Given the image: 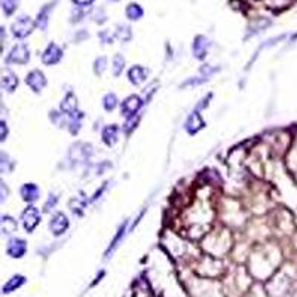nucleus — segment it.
<instances>
[{"mask_svg": "<svg viewBox=\"0 0 297 297\" xmlns=\"http://www.w3.org/2000/svg\"><path fill=\"white\" fill-rule=\"evenodd\" d=\"M69 205H70L71 211L74 212V214H77V215H81V214H84V208L86 207V201L82 198H74L69 202Z\"/></svg>", "mask_w": 297, "mask_h": 297, "instance_id": "nucleus-22", "label": "nucleus"}, {"mask_svg": "<svg viewBox=\"0 0 297 297\" xmlns=\"http://www.w3.org/2000/svg\"><path fill=\"white\" fill-rule=\"evenodd\" d=\"M103 107H104V110H107V112H113L114 109L117 107V97L112 94V92H109L107 95H104V98H103Z\"/></svg>", "mask_w": 297, "mask_h": 297, "instance_id": "nucleus-21", "label": "nucleus"}, {"mask_svg": "<svg viewBox=\"0 0 297 297\" xmlns=\"http://www.w3.org/2000/svg\"><path fill=\"white\" fill-rule=\"evenodd\" d=\"M26 84L33 92H42V89L46 86V77L41 70H31L27 74Z\"/></svg>", "mask_w": 297, "mask_h": 297, "instance_id": "nucleus-7", "label": "nucleus"}, {"mask_svg": "<svg viewBox=\"0 0 297 297\" xmlns=\"http://www.w3.org/2000/svg\"><path fill=\"white\" fill-rule=\"evenodd\" d=\"M144 14V11H143V8L140 5H137V3H131V5H128L127 8V16L131 19V21H137V19H140Z\"/></svg>", "mask_w": 297, "mask_h": 297, "instance_id": "nucleus-19", "label": "nucleus"}, {"mask_svg": "<svg viewBox=\"0 0 297 297\" xmlns=\"http://www.w3.org/2000/svg\"><path fill=\"white\" fill-rule=\"evenodd\" d=\"M124 67H125V60H124V57H122V55H116L113 60V74L116 77L122 74Z\"/></svg>", "mask_w": 297, "mask_h": 297, "instance_id": "nucleus-24", "label": "nucleus"}, {"mask_svg": "<svg viewBox=\"0 0 297 297\" xmlns=\"http://www.w3.org/2000/svg\"><path fill=\"white\" fill-rule=\"evenodd\" d=\"M60 110L66 114V116H71V114H74L77 112V100H76L73 92H69V94L64 97V100L61 101Z\"/></svg>", "mask_w": 297, "mask_h": 297, "instance_id": "nucleus-13", "label": "nucleus"}, {"mask_svg": "<svg viewBox=\"0 0 297 297\" xmlns=\"http://www.w3.org/2000/svg\"><path fill=\"white\" fill-rule=\"evenodd\" d=\"M0 229L5 235H9V233H14L16 230V222L11 215H2V220H0Z\"/></svg>", "mask_w": 297, "mask_h": 297, "instance_id": "nucleus-17", "label": "nucleus"}, {"mask_svg": "<svg viewBox=\"0 0 297 297\" xmlns=\"http://www.w3.org/2000/svg\"><path fill=\"white\" fill-rule=\"evenodd\" d=\"M0 128H2V135H0L2 138H0V140H2V142H5V140H6V135H8V125H6V122H5V121H2V122H0Z\"/></svg>", "mask_w": 297, "mask_h": 297, "instance_id": "nucleus-28", "label": "nucleus"}, {"mask_svg": "<svg viewBox=\"0 0 297 297\" xmlns=\"http://www.w3.org/2000/svg\"><path fill=\"white\" fill-rule=\"evenodd\" d=\"M55 3H57V2H52V3H49V5H45L42 9H41V12L36 16V26L41 30H45L48 27L49 16H51V12H52Z\"/></svg>", "mask_w": 297, "mask_h": 297, "instance_id": "nucleus-15", "label": "nucleus"}, {"mask_svg": "<svg viewBox=\"0 0 297 297\" xmlns=\"http://www.w3.org/2000/svg\"><path fill=\"white\" fill-rule=\"evenodd\" d=\"M204 125H205V122H204L202 116H201L198 110H195V112H192V113L187 116L184 128H186V131H187L190 135H195L198 131H201V129L204 128Z\"/></svg>", "mask_w": 297, "mask_h": 297, "instance_id": "nucleus-8", "label": "nucleus"}, {"mask_svg": "<svg viewBox=\"0 0 297 297\" xmlns=\"http://www.w3.org/2000/svg\"><path fill=\"white\" fill-rule=\"evenodd\" d=\"M208 48H210V42L205 36H196L195 41H193V46H192V51H193V57L196 60H204L208 54Z\"/></svg>", "mask_w": 297, "mask_h": 297, "instance_id": "nucleus-11", "label": "nucleus"}, {"mask_svg": "<svg viewBox=\"0 0 297 297\" xmlns=\"http://www.w3.org/2000/svg\"><path fill=\"white\" fill-rule=\"evenodd\" d=\"M143 106V98L140 95H128L127 98L122 101L121 104V113L124 117L131 119V117H135V114L138 113V110L142 109Z\"/></svg>", "mask_w": 297, "mask_h": 297, "instance_id": "nucleus-4", "label": "nucleus"}, {"mask_svg": "<svg viewBox=\"0 0 297 297\" xmlns=\"http://www.w3.org/2000/svg\"><path fill=\"white\" fill-rule=\"evenodd\" d=\"M147 74H149V70L143 66H132L129 70H128V81L132 84V85H142L143 82L147 79Z\"/></svg>", "mask_w": 297, "mask_h": 297, "instance_id": "nucleus-10", "label": "nucleus"}, {"mask_svg": "<svg viewBox=\"0 0 297 297\" xmlns=\"http://www.w3.org/2000/svg\"><path fill=\"white\" fill-rule=\"evenodd\" d=\"M61 58H63V49L57 43H49L42 54L43 64L46 66H55L61 61Z\"/></svg>", "mask_w": 297, "mask_h": 297, "instance_id": "nucleus-6", "label": "nucleus"}, {"mask_svg": "<svg viewBox=\"0 0 297 297\" xmlns=\"http://www.w3.org/2000/svg\"><path fill=\"white\" fill-rule=\"evenodd\" d=\"M26 283V278L24 276H21V275H15L12 276L8 283L5 284V287H3V293L5 294H8V293H11V291H15L16 288H19L23 284Z\"/></svg>", "mask_w": 297, "mask_h": 297, "instance_id": "nucleus-18", "label": "nucleus"}, {"mask_svg": "<svg viewBox=\"0 0 297 297\" xmlns=\"http://www.w3.org/2000/svg\"><path fill=\"white\" fill-rule=\"evenodd\" d=\"M125 227H127V222H124L121 227L117 229V233L114 235V238L112 240V244H110V247L107 248V251H106V255L107 254H112V251H113L114 248L117 247V242H121V240L124 238V235H125Z\"/></svg>", "mask_w": 297, "mask_h": 297, "instance_id": "nucleus-20", "label": "nucleus"}, {"mask_svg": "<svg viewBox=\"0 0 297 297\" xmlns=\"http://www.w3.org/2000/svg\"><path fill=\"white\" fill-rule=\"evenodd\" d=\"M100 37H104V41H103V42L106 43H112V41H113V37H112V36H110V34H109V33H107V34H106V33H101V34H100Z\"/></svg>", "mask_w": 297, "mask_h": 297, "instance_id": "nucleus-30", "label": "nucleus"}, {"mask_svg": "<svg viewBox=\"0 0 297 297\" xmlns=\"http://www.w3.org/2000/svg\"><path fill=\"white\" fill-rule=\"evenodd\" d=\"M18 86V77L14 71L5 70L3 76H2V88L8 92H14Z\"/></svg>", "mask_w": 297, "mask_h": 297, "instance_id": "nucleus-16", "label": "nucleus"}, {"mask_svg": "<svg viewBox=\"0 0 297 297\" xmlns=\"http://www.w3.org/2000/svg\"><path fill=\"white\" fill-rule=\"evenodd\" d=\"M116 37L122 42H128L131 41L132 37V33H131V29L128 26H119L117 27V31H116Z\"/></svg>", "mask_w": 297, "mask_h": 297, "instance_id": "nucleus-23", "label": "nucleus"}, {"mask_svg": "<svg viewBox=\"0 0 297 297\" xmlns=\"http://www.w3.org/2000/svg\"><path fill=\"white\" fill-rule=\"evenodd\" d=\"M18 0H2V8L6 15H12L16 11Z\"/></svg>", "mask_w": 297, "mask_h": 297, "instance_id": "nucleus-25", "label": "nucleus"}, {"mask_svg": "<svg viewBox=\"0 0 297 297\" xmlns=\"http://www.w3.org/2000/svg\"><path fill=\"white\" fill-rule=\"evenodd\" d=\"M21 198L23 201H26V202H34V201H37L39 196H41V189H39V186L34 183H26L21 186Z\"/></svg>", "mask_w": 297, "mask_h": 297, "instance_id": "nucleus-12", "label": "nucleus"}, {"mask_svg": "<svg viewBox=\"0 0 297 297\" xmlns=\"http://www.w3.org/2000/svg\"><path fill=\"white\" fill-rule=\"evenodd\" d=\"M6 251L14 259H21L27 251V242L24 240H19V238H12L8 242Z\"/></svg>", "mask_w": 297, "mask_h": 297, "instance_id": "nucleus-9", "label": "nucleus"}, {"mask_svg": "<svg viewBox=\"0 0 297 297\" xmlns=\"http://www.w3.org/2000/svg\"><path fill=\"white\" fill-rule=\"evenodd\" d=\"M106 66H107V58L106 57H100L95 60V63H94V71H95V74H98L101 76L104 70H106Z\"/></svg>", "mask_w": 297, "mask_h": 297, "instance_id": "nucleus-26", "label": "nucleus"}, {"mask_svg": "<svg viewBox=\"0 0 297 297\" xmlns=\"http://www.w3.org/2000/svg\"><path fill=\"white\" fill-rule=\"evenodd\" d=\"M101 138H103L104 144H107L110 147L114 146L116 142H117V138H119V127L114 125V124L104 127L103 132H101Z\"/></svg>", "mask_w": 297, "mask_h": 297, "instance_id": "nucleus-14", "label": "nucleus"}, {"mask_svg": "<svg viewBox=\"0 0 297 297\" xmlns=\"http://www.w3.org/2000/svg\"><path fill=\"white\" fill-rule=\"evenodd\" d=\"M76 6H81V8H84V6H89V5H92L94 3V0H71Z\"/></svg>", "mask_w": 297, "mask_h": 297, "instance_id": "nucleus-29", "label": "nucleus"}, {"mask_svg": "<svg viewBox=\"0 0 297 297\" xmlns=\"http://www.w3.org/2000/svg\"><path fill=\"white\" fill-rule=\"evenodd\" d=\"M69 226H70V222H69V217H67L64 212L57 211L51 217L49 230L52 232L54 236H61V235L69 229Z\"/></svg>", "mask_w": 297, "mask_h": 297, "instance_id": "nucleus-5", "label": "nucleus"}, {"mask_svg": "<svg viewBox=\"0 0 297 297\" xmlns=\"http://www.w3.org/2000/svg\"><path fill=\"white\" fill-rule=\"evenodd\" d=\"M58 202V196H55L54 193L52 195H49L48 196V201L45 202V211H51L55 205H57Z\"/></svg>", "mask_w": 297, "mask_h": 297, "instance_id": "nucleus-27", "label": "nucleus"}, {"mask_svg": "<svg viewBox=\"0 0 297 297\" xmlns=\"http://www.w3.org/2000/svg\"><path fill=\"white\" fill-rule=\"evenodd\" d=\"M34 27H36V23L27 15H23L12 24L11 30H12V34L16 39H26L33 33Z\"/></svg>", "mask_w": 297, "mask_h": 297, "instance_id": "nucleus-2", "label": "nucleus"}, {"mask_svg": "<svg viewBox=\"0 0 297 297\" xmlns=\"http://www.w3.org/2000/svg\"><path fill=\"white\" fill-rule=\"evenodd\" d=\"M41 220H42V214L33 205H29L24 211L21 212V226L29 233H31L36 227L41 225Z\"/></svg>", "mask_w": 297, "mask_h": 297, "instance_id": "nucleus-1", "label": "nucleus"}, {"mask_svg": "<svg viewBox=\"0 0 297 297\" xmlns=\"http://www.w3.org/2000/svg\"><path fill=\"white\" fill-rule=\"evenodd\" d=\"M30 60V49L27 45L24 43H18L15 45L14 48L9 51V54L6 55V64L8 66H12V64H26L29 63Z\"/></svg>", "mask_w": 297, "mask_h": 297, "instance_id": "nucleus-3", "label": "nucleus"}]
</instances>
